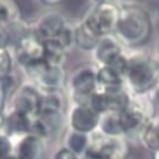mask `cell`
I'll use <instances>...</instances> for the list:
<instances>
[{
	"label": "cell",
	"instance_id": "5bb4252c",
	"mask_svg": "<svg viewBox=\"0 0 159 159\" xmlns=\"http://www.w3.org/2000/svg\"><path fill=\"white\" fill-rule=\"evenodd\" d=\"M101 116L102 115L98 114L89 105L74 104L71 108L67 120L71 130L91 135L98 128Z\"/></svg>",
	"mask_w": 159,
	"mask_h": 159
},
{
	"label": "cell",
	"instance_id": "f1b7e54d",
	"mask_svg": "<svg viewBox=\"0 0 159 159\" xmlns=\"http://www.w3.org/2000/svg\"><path fill=\"white\" fill-rule=\"evenodd\" d=\"M80 159H101L98 156H96L95 154H93L92 152H89V150H87L86 152H85L83 156L80 157Z\"/></svg>",
	"mask_w": 159,
	"mask_h": 159
},
{
	"label": "cell",
	"instance_id": "4316f807",
	"mask_svg": "<svg viewBox=\"0 0 159 159\" xmlns=\"http://www.w3.org/2000/svg\"><path fill=\"white\" fill-rule=\"evenodd\" d=\"M0 137H9V135H8V130H7L6 111L3 113H0Z\"/></svg>",
	"mask_w": 159,
	"mask_h": 159
},
{
	"label": "cell",
	"instance_id": "44dd1931",
	"mask_svg": "<svg viewBox=\"0 0 159 159\" xmlns=\"http://www.w3.org/2000/svg\"><path fill=\"white\" fill-rule=\"evenodd\" d=\"M99 40L101 39L95 37L82 22L74 28V45L80 49L93 52Z\"/></svg>",
	"mask_w": 159,
	"mask_h": 159
},
{
	"label": "cell",
	"instance_id": "8992f818",
	"mask_svg": "<svg viewBox=\"0 0 159 159\" xmlns=\"http://www.w3.org/2000/svg\"><path fill=\"white\" fill-rule=\"evenodd\" d=\"M22 70L28 79L27 82L34 85L40 92H62L66 80L64 67L52 66L42 61Z\"/></svg>",
	"mask_w": 159,
	"mask_h": 159
},
{
	"label": "cell",
	"instance_id": "2e32d148",
	"mask_svg": "<svg viewBox=\"0 0 159 159\" xmlns=\"http://www.w3.org/2000/svg\"><path fill=\"white\" fill-rule=\"evenodd\" d=\"M6 119H7V130L8 135L11 139L21 138L30 133L32 119L25 115L15 112L12 109L6 111Z\"/></svg>",
	"mask_w": 159,
	"mask_h": 159
},
{
	"label": "cell",
	"instance_id": "603a6c76",
	"mask_svg": "<svg viewBox=\"0 0 159 159\" xmlns=\"http://www.w3.org/2000/svg\"><path fill=\"white\" fill-rule=\"evenodd\" d=\"M15 57L10 47L0 48V81L13 73L15 67Z\"/></svg>",
	"mask_w": 159,
	"mask_h": 159
},
{
	"label": "cell",
	"instance_id": "277c9868",
	"mask_svg": "<svg viewBox=\"0 0 159 159\" xmlns=\"http://www.w3.org/2000/svg\"><path fill=\"white\" fill-rule=\"evenodd\" d=\"M120 15V5L115 1L96 2L81 21L98 39L114 34Z\"/></svg>",
	"mask_w": 159,
	"mask_h": 159
},
{
	"label": "cell",
	"instance_id": "7402d4cb",
	"mask_svg": "<svg viewBox=\"0 0 159 159\" xmlns=\"http://www.w3.org/2000/svg\"><path fill=\"white\" fill-rule=\"evenodd\" d=\"M65 147L76 156H83L89 148V135L71 130L65 138Z\"/></svg>",
	"mask_w": 159,
	"mask_h": 159
},
{
	"label": "cell",
	"instance_id": "7c38bea8",
	"mask_svg": "<svg viewBox=\"0 0 159 159\" xmlns=\"http://www.w3.org/2000/svg\"><path fill=\"white\" fill-rule=\"evenodd\" d=\"M89 150L101 159H125L128 146L125 138L104 136L96 130L89 135Z\"/></svg>",
	"mask_w": 159,
	"mask_h": 159
},
{
	"label": "cell",
	"instance_id": "30bf717a",
	"mask_svg": "<svg viewBox=\"0 0 159 159\" xmlns=\"http://www.w3.org/2000/svg\"><path fill=\"white\" fill-rule=\"evenodd\" d=\"M42 92L29 82H25L17 87L10 97V109L34 119L40 111Z\"/></svg>",
	"mask_w": 159,
	"mask_h": 159
},
{
	"label": "cell",
	"instance_id": "3957f363",
	"mask_svg": "<svg viewBox=\"0 0 159 159\" xmlns=\"http://www.w3.org/2000/svg\"><path fill=\"white\" fill-rule=\"evenodd\" d=\"M155 115L156 106L152 99H147L145 96H132L128 105L117 113L118 124L124 137L140 134L145 125Z\"/></svg>",
	"mask_w": 159,
	"mask_h": 159
},
{
	"label": "cell",
	"instance_id": "ffe728a7",
	"mask_svg": "<svg viewBox=\"0 0 159 159\" xmlns=\"http://www.w3.org/2000/svg\"><path fill=\"white\" fill-rule=\"evenodd\" d=\"M43 43H44L43 62L52 66L63 67L69 51L57 41H45Z\"/></svg>",
	"mask_w": 159,
	"mask_h": 159
},
{
	"label": "cell",
	"instance_id": "83f0119b",
	"mask_svg": "<svg viewBox=\"0 0 159 159\" xmlns=\"http://www.w3.org/2000/svg\"><path fill=\"white\" fill-rule=\"evenodd\" d=\"M5 45H7V30L0 28V48Z\"/></svg>",
	"mask_w": 159,
	"mask_h": 159
},
{
	"label": "cell",
	"instance_id": "4dcf8cb0",
	"mask_svg": "<svg viewBox=\"0 0 159 159\" xmlns=\"http://www.w3.org/2000/svg\"><path fill=\"white\" fill-rule=\"evenodd\" d=\"M8 159H17V157H16L15 155H12V156H11V157H9V158H8Z\"/></svg>",
	"mask_w": 159,
	"mask_h": 159
},
{
	"label": "cell",
	"instance_id": "5b68a950",
	"mask_svg": "<svg viewBox=\"0 0 159 159\" xmlns=\"http://www.w3.org/2000/svg\"><path fill=\"white\" fill-rule=\"evenodd\" d=\"M34 33L45 41H57L69 51L74 45V28L70 27L61 13L50 11L40 17L32 28Z\"/></svg>",
	"mask_w": 159,
	"mask_h": 159
},
{
	"label": "cell",
	"instance_id": "f546056e",
	"mask_svg": "<svg viewBox=\"0 0 159 159\" xmlns=\"http://www.w3.org/2000/svg\"><path fill=\"white\" fill-rule=\"evenodd\" d=\"M152 159H159V150L158 152H152Z\"/></svg>",
	"mask_w": 159,
	"mask_h": 159
},
{
	"label": "cell",
	"instance_id": "9a60e30c",
	"mask_svg": "<svg viewBox=\"0 0 159 159\" xmlns=\"http://www.w3.org/2000/svg\"><path fill=\"white\" fill-rule=\"evenodd\" d=\"M47 150V140L32 134L19 138L13 146L17 159H45Z\"/></svg>",
	"mask_w": 159,
	"mask_h": 159
},
{
	"label": "cell",
	"instance_id": "e0dca14e",
	"mask_svg": "<svg viewBox=\"0 0 159 159\" xmlns=\"http://www.w3.org/2000/svg\"><path fill=\"white\" fill-rule=\"evenodd\" d=\"M22 21V9L13 0H0V28L10 29Z\"/></svg>",
	"mask_w": 159,
	"mask_h": 159
},
{
	"label": "cell",
	"instance_id": "4fadbf2b",
	"mask_svg": "<svg viewBox=\"0 0 159 159\" xmlns=\"http://www.w3.org/2000/svg\"><path fill=\"white\" fill-rule=\"evenodd\" d=\"M66 124L65 112H40L31 123L29 134L48 140L60 136Z\"/></svg>",
	"mask_w": 159,
	"mask_h": 159
},
{
	"label": "cell",
	"instance_id": "d6986e66",
	"mask_svg": "<svg viewBox=\"0 0 159 159\" xmlns=\"http://www.w3.org/2000/svg\"><path fill=\"white\" fill-rule=\"evenodd\" d=\"M143 145L152 152L159 150V116L155 115L148 120L140 132Z\"/></svg>",
	"mask_w": 159,
	"mask_h": 159
},
{
	"label": "cell",
	"instance_id": "7a4b0ae2",
	"mask_svg": "<svg viewBox=\"0 0 159 159\" xmlns=\"http://www.w3.org/2000/svg\"><path fill=\"white\" fill-rule=\"evenodd\" d=\"M159 86V61L146 53L128 54L125 87L133 96H146Z\"/></svg>",
	"mask_w": 159,
	"mask_h": 159
},
{
	"label": "cell",
	"instance_id": "1f68e13d",
	"mask_svg": "<svg viewBox=\"0 0 159 159\" xmlns=\"http://www.w3.org/2000/svg\"><path fill=\"white\" fill-rule=\"evenodd\" d=\"M158 54H159V45H158ZM158 61H159V59H158Z\"/></svg>",
	"mask_w": 159,
	"mask_h": 159
},
{
	"label": "cell",
	"instance_id": "484cf974",
	"mask_svg": "<svg viewBox=\"0 0 159 159\" xmlns=\"http://www.w3.org/2000/svg\"><path fill=\"white\" fill-rule=\"evenodd\" d=\"M9 98L6 89H3L2 84L0 83V113H3L6 111V105H7V101Z\"/></svg>",
	"mask_w": 159,
	"mask_h": 159
},
{
	"label": "cell",
	"instance_id": "6da1fadb",
	"mask_svg": "<svg viewBox=\"0 0 159 159\" xmlns=\"http://www.w3.org/2000/svg\"><path fill=\"white\" fill-rule=\"evenodd\" d=\"M152 19L145 7L137 3L120 5V15L114 34L123 44L142 47L152 35Z\"/></svg>",
	"mask_w": 159,
	"mask_h": 159
},
{
	"label": "cell",
	"instance_id": "8fae6325",
	"mask_svg": "<svg viewBox=\"0 0 159 159\" xmlns=\"http://www.w3.org/2000/svg\"><path fill=\"white\" fill-rule=\"evenodd\" d=\"M132 95L126 89H98L94 93L89 105L98 114L105 115L109 113H118L128 105Z\"/></svg>",
	"mask_w": 159,
	"mask_h": 159
},
{
	"label": "cell",
	"instance_id": "ba28073f",
	"mask_svg": "<svg viewBox=\"0 0 159 159\" xmlns=\"http://www.w3.org/2000/svg\"><path fill=\"white\" fill-rule=\"evenodd\" d=\"M95 61L98 66H113L124 74L127 67L128 54L125 52L123 43L115 34L104 37L99 40L95 49L93 50Z\"/></svg>",
	"mask_w": 159,
	"mask_h": 159
},
{
	"label": "cell",
	"instance_id": "ac0fdd59",
	"mask_svg": "<svg viewBox=\"0 0 159 159\" xmlns=\"http://www.w3.org/2000/svg\"><path fill=\"white\" fill-rule=\"evenodd\" d=\"M98 89H122L125 87L124 74L113 66H98L96 70Z\"/></svg>",
	"mask_w": 159,
	"mask_h": 159
},
{
	"label": "cell",
	"instance_id": "d4e9b609",
	"mask_svg": "<svg viewBox=\"0 0 159 159\" xmlns=\"http://www.w3.org/2000/svg\"><path fill=\"white\" fill-rule=\"evenodd\" d=\"M53 159H80L79 156L72 152L70 149H67L65 146L61 147L57 150V152L54 154Z\"/></svg>",
	"mask_w": 159,
	"mask_h": 159
},
{
	"label": "cell",
	"instance_id": "9c48e42d",
	"mask_svg": "<svg viewBox=\"0 0 159 159\" xmlns=\"http://www.w3.org/2000/svg\"><path fill=\"white\" fill-rule=\"evenodd\" d=\"M69 87L74 104L89 105L91 97L98 89L96 70L92 67L76 70L70 77Z\"/></svg>",
	"mask_w": 159,
	"mask_h": 159
},
{
	"label": "cell",
	"instance_id": "52a82bcc",
	"mask_svg": "<svg viewBox=\"0 0 159 159\" xmlns=\"http://www.w3.org/2000/svg\"><path fill=\"white\" fill-rule=\"evenodd\" d=\"M12 51L15 62L21 69L31 66L43 61L44 43L32 29L21 31L12 43Z\"/></svg>",
	"mask_w": 159,
	"mask_h": 159
},
{
	"label": "cell",
	"instance_id": "cb8c5ba5",
	"mask_svg": "<svg viewBox=\"0 0 159 159\" xmlns=\"http://www.w3.org/2000/svg\"><path fill=\"white\" fill-rule=\"evenodd\" d=\"M15 143L9 137H0V159H8L13 155Z\"/></svg>",
	"mask_w": 159,
	"mask_h": 159
}]
</instances>
